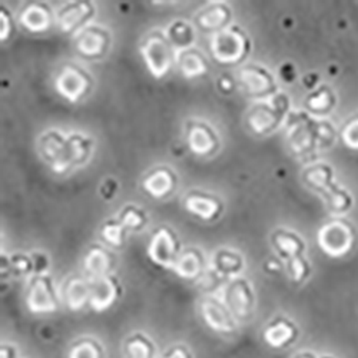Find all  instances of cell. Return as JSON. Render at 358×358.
<instances>
[{
	"label": "cell",
	"mask_w": 358,
	"mask_h": 358,
	"mask_svg": "<svg viewBox=\"0 0 358 358\" xmlns=\"http://www.w3.org/2000/svg\"><path fill=\"white\" fill-rule=\"evenodd\" d=\"M162 358H191V354L184 347H175V348L169 350Z\"/></svg>",
	"instance_id": "cell-42"
},
{
	"label": "cell",
	"mask_w": 358,
	"mask_h": 358,
	"mask_svg": "<svg viewBox=\"0 0 358 358\" xmlns=\"http://www.w3.org/2000/svg\"><path fill=\"white\" fill-rule=\"evenodd\" d=\"M20 24L32 34H43L53 24V13L45 3H29L19 16Z\"/></svg>",
	"instance_id": "cell-18"
},
{
	"label": "cell",
	"mask_w": 358,
	"mask_h": 358,
	"mask_svg": "<svg viewBox=\"0 0 358 358\" xmlns=\"http://www.w3.org/2000/svg\"><path fill=\"white\" fill-rule=\"evenodd\" d=\"M303 181L306 182V185L320 192L322 196H325L328 192L333 191L337 187L333 184L331 168L324 164H318L307 168L303 172Z\"/></svg>",
	"instance_id": "cell-25"
},
{
	"label": "cell",
	"mask_w": 358,
	"mask_h": 358,
	"mask_svg": "<svg viewBox=\"0 0 358 358\" xmlns=\"http://www.w3.org/2000/svg\"><path fill=\"white\" fill-rule=\"evenodd\" d=\"M179 250H181V244H179L175 232L166 227H161L154 231L151 243L148 247V255L158 266L166 268V270L172 268L173 270L179 258Z\"/></svg>",
	"instance_id": "cell-5"
},
{
	"label": "cell",
	"mask_w": 358,
	"mask_h": 358,
	"mask_svg": "<svg viewBox=\"0 0 358 358\" xmlns=\"http://www.w3.org/2000/svg\"><path fill=\"white\" fill-rule=\"evenodd\" d=\"M141 55L151 75L157 79L164 78L175 62L173 46L165 34L157 31L149 34L141 45Z\"/></svg>",
	"instance_id": "cell-2"
},
{
	"label": "cell",
	"mask_w": 358,
	"mask_h": 358,
	"mask_svg": "<svg viewBox=\"0 0 358 358\" xmlns=\"http://www.w3.org/2000/svg\"><path fill=\"white\" fill-rule=\"evenodd\" d=\"M26 303L29 310L36 314L56 311L59 307V300L55 292L53 281L42 274L32 277L27 287Z\"/></svg>",
	"instance_id": "cell-7"
},
{
	"label": "cell",
	"mask_w": 358,
	"mask_h": 358,
	"mask_svg": "<svg viewBox=\"0 0 358 358\" xmlns=\"http://www.w3.org/2000/svg\"><path fill=\"white\" fill-rule=\"evenodd\" d=\"M89 282H91L89 306L95 311H105L110 308L122 294L121 284H119V281L112 275L89 280Z\"/></svg>",
	"instance_id": "cell-14"
},
{
	"label": "cell",
	"mask_w": 358,
	"mask_h": 358,
	"mask_svg": "<svg viewBox=\"0 0 358 358\" xmlns=\"http://www.w3.org/2000/svg\"><path fill=\"white\" fill-rule=\"evenodd\" d=\"M127 228L119 221H108L102 227V238L112 247H122L125 243Z\"/></svg>",
	"instance_id": "cell-34"
},
{
	"label": "cell",
	"mask_w": 358,
	"mask_h": 358,
	"mask_svg": "<svg viewBox=\"0 0 358 358\" xmlns=\"http://www.w3.org/2000/svg\"><path fill=\"white\" fill-rule=\"evenodd\" d=\"M306 108L314 113L324 115L331 112V109L336 105V96L333 91L328 86H320L317 91H314L308 98L306 99Z\"/></svg>",
	"instance_id": "cell-28"
},
{
	"label": "cell",
	"mask_w": 358,
	"mask_h": 358,
	"mask_svg": "<svg viewBox=\"0 0 358 358\" xmlns=\"http://www.w3.org/2000/svg\"><path fill=\"white\" fill-rule=\"evenodd\" d=\"M288 274L294 282H301L304 281L310 274V265L308 262L301 257H295L287 261Z\"/></svg>",
	"instance_id": "cell-37"
},
{
	"label": "cell",
	"mask_w": 358,
	"mask_h": 358,
	"mask_svg": "<svg viewBox=\"0 0 358 358\" xmlns=\"http://www.w3.org/2000/svg\"><path fill=\"white\" fill-rule=\"evenodd\" d=\"M66 139L57 131H49L39 139V152L45 161H48L55 172L59 171L65 157Z\"/></svg>",
	"instance_id": "cell-21"
},
{
	"label": "cell",
	"mask_w": 358,
	"mask_h": 358,
	"mask_svg": "<svg viewBox=\"0 0 358 358\" xmlns=\"http://www.w3.org/2000/svg\"><path fill=\"white\" fill-rule=\"evenodd\" d=\"M341 142L350 149H358V115L350 117L340 131Z\"/></svg>",
	"instance_id": "cell-36"
},
{
	"label": "cell",
	"mask_w": 358,
	"mask_h": 358,
	"mask_svg": "<svg viewBox=\"0 0 358 358\" xmlns=\"http://www.w3.org/2000/svg\"><path fill=\"white\" fill-rule=\"evenodd\" d=\"M178 66L187 79L199 78L208 72L206 57L196 49H185L179 52Z\"/></svg>",
	"instance_id": "cell-27"
},
{
	"label": "cell",
	"mask_w": 358,
	"mask_h": 358,
	"mask_svg": "<svg viewBox=\"0 0 358 358\" xmlns=\"http://www.w3.org/2000/svg\"><path fill=\"white\" fill-rule=\"evenodd\" d=\"M265 266L268 268V271H271V273H278V271L281 270L280 262H278L277 259H270V261H266Z\"/></svg>",
	"instance_id": "cell-43"
},
{
	"label": "cell",
	"mask_w": 358,
	"mask_h": 358,
	"mask_svg": "<svg viewBox=\"0 0 358 358\" xmlns=\"http://www.w3.org/2000/svg\"><path fill=\"white\" fill-rule=\"evenodd\" d=\"M10 268L17 274V275H23L27 274L29 271L34 270V261L32 257L27 255H13L10 258Z\"/></svg>",
	"instance_id": "cell-39"
},
{
	"label": "cell",
	"mask_w": 358,
	"mask_h": 358,
	"mask_svg": "<svg viewBox=\"0 0 358 358\" xmlns=\"http://www.w3.org/2000/svg\"><path fill=\"white\" fill-rule=\"evenodd\" d=\"M201 311L205 322L213 330L218 333H232L235 330V317L225 304L215 300V298H206V300H203Z\"/></svg>",
	"instance_id": "cell-16"
},
{
	"label": "cell",
	"mask_w": 358,
	"mask_h": 358,
	"mask_svg": "<svg viewBox=\"0 0 358 358\" xmlns=\"http://www.w3.org/2000/svg\"><path fill=\"white\" fill-rule=\"evenodd\" d=\"M355 229L344 221H331L325 224L318 232V245L324 254L333 258H341L347 255L355 244Z\"/></svg>",
	"instance_id": "cell-4"
},
{
	"label": "cell",
	"mask_w": 358,
	"mask_h": 358,
	"mask_svg": "<svg viewBox=\"0 0 358 358\" xmlns=\"http://www.w3.org/2000/svg\"><path fill=\"white\" fill-rule=\"evenodd\" d=\"M165 35L173 48H179L184 50L188 49V46L194 41L192 27H191V24H188L184 20H178V22L172 23Z\"/></svg>",
	"instance_id": "cell-31"
},
{
	"label": "cell",
	"mask_w": 358,
	"mask_h": 358,
	"mask_svg": "<svg viewBox=\"0 0 358 358\" xmlns=\"http://www.w3.org/2000/svg\"><path fill=\"white\" fill-rule=\"evenodd\" d=\"M288 106L285 94L274 95L270 103H258L250 109L247 113V125L255 135L270 134L281 124Z\"/></svg>",
	"instance_id": "cell-3"
},
{
	"label": "cell",
	"mask_w": 358,
	"mask_h": 358,
	"mask_svg": "<svg viewBox=\"0 0 358 358\" xmlns=\"http://www.w3.org/2000/svg\"><path fill=\"white\" fill-rule=\"evenodd\" d=\"M298 119H292V129L289 132V148L296 157L311 154L317 148L315 124L306 115H296Z\"/></svg>",
	"instance_id": "cell-11"
},
{
	"label": "cell",
	"mask_w": 358,
	"mask_h": 358,
	"mask_svg": "<svg viewBox=\"0 0 358 358\" xmlns=\"http://www.w3.org/2000/svg\"><path fill=\"white\" fill-rule=\"evenodd\" d=\"M71 358H102V348L95 340L85 338L73 345Z\"/></svg>",
	"instance_id": "cell-35"
},
{
	"label": "cell",
	"mask_w": 358,
	"mask_h": 358,
	"mask_svg": "<svg viewBox=\"0 0 358 358\" xmlns=\"http://www.w3.org/2000/svg\"><path fill=\"white\" fill-rule=\"evenodd\" d=\"M185 210L202 221H215L222 214L224 205L214 195L192 191L185 198Z\"/></svg>",
	"instance_id": "cell-15"
},
{
	"label": "cell",
	"mask_w": 358,
	"mask_h": 358,
	"mask_svg": "<svg viewBox=\"0 0 358 358\" xmlns=\"http://www.w3.org/2000/svg\"><path fill=\"white\" fill-rule=\"evenodd\" d=\"M95 15L91 2H72L65 5L57 15V24L64 34H79L86 23Z\"/></svg>",
	"instance_id": "cell-13"
},
{
	"label": "cell",
	"mask_w": 358,
	"mask_h": 358,
	"mask_svg": "<svg viewBox=\"0 0 358 358\" xmlns=\"http://www.w3.org/2000/svg\"><path fill=\"white\" fill-rule=\"evenodd\" d=\"M117 221L129 231H139L146 225V214L135 205H128L119 214Z\"/></svg>",
	"instance_id": "cell-33"
},
{
	"label": "cell",
	"mask_w": 358,
	"mask_h": 358,
	"mask_svg": "<svg viewBox=\"0 0 358 358\" xmlns=\"http://www.w3.org/2000/svg\"><path fill=\"white\" fill-rule=\"evenodd\" d=\"M238 83L251 98L273 96L277 91L273 75L257 65H247L238 72Z\"/></svg>",
	"instance_id": "cell-8"
},
{
	"label": "cell",
	"mask_w": 358,
	"mask_h": 358,
	"mask_svg": "<svg viewBox=\"0 0 358 358\" xmlns=\"http://www.w3.org/2000/svg\"><path fill=\"white\" fill-rule=\"evenodd\" d=\"M264 337L271 347H282L294 337V325L285 320H278L266 328Z\"/></svg>",
	"instance_id": "cell-30"
},
{
	"label": "cell",
	"mask_w": 358,
	"mask_h": 358,
	"mask_svg": "<svg viewBox=\"0 0 358 358\" xmlns=\"http://www.w3.org/2000/svg\"><path fill=\"white\" fill-rule=\"evenodd\" d=\"M271 244L275 248L277 254L287 261L295 257H301L306 250V244L301 238L285 229H278L273 234Z\"/></svg>",
	"instance_id": "cell-23"
},
{
	"label": "cell",
	"mask_w": 358,
	"mask_h": 358,
	"mask_svg": "<svg viewBox=\"0 0 358 358\" xmlns=\"http://www.w3.org/2000/svg\"><path fill=\"white\" fill-rule=\"evenodd\" d=\"M243 258L232 251L222 250L214 258V271L221 277H228L240 273Z\"/></svg>",
	"instance_id": "cell-29"
},
{
	"label": "cell",
	"mask_w": 358,
	"mask_h": 358,
	"mask_svg": "<svg viewBox=\"0 0 358 358\" xmlns=\"http://www.w3.org/2000/svg\"><path fill=\"white\" fill-rule=\"evenodd\" d=\"M217 85H218V89H220V91H221L222 94H231V92L234 91V89H235V80H234V78L229 76V75H222V76L218 79Z\"/></svg>",
	"instance_id": "cell-41"
},
{
	"label": "cell",
	"mask_w": 358,
	"mask_h": 358,
	"mask_svg": "<svg viewBox=\"0 0 358 358\" xmlns=\"http://www.w3.org/2000/svg\"><path fill=\"white\" fill-rule=\"evenodd\" d=\"M187 142L189 151L199 157L213 155L220 146L215 131L199 121H189L187 124Z\"/></svg>",
	"instance_id": "cell-12"
},
{
	"label": "cell",
	"mask_w": 358,
	"mask_h": 358,
	"mask_svg": "<svg viewBox=\"0 0 358 358\" xmlns=\"http://www.w3.org/2000/svg\"><path fill=\"white\" fill-rule=\"evenodd\" d=\"M127 358H154V344L142 334L132 336L125 345Z\"/></svg>",
	"instance_id": "cell-32"
},
{
	"label": "cell",
	"mask_w": 358,
	"mask_h": 358,
	"mask_svg": "<svg viewBox=\"0 0 358 358\" xmlns=\"http://www.w3.org/2000/svg\"><path fill=\"white\" fill-rule=\"evenodd\" d=\"M254 294L247 280H232L225 289V306L235 318L245 320L254 308Z\"/></svg>",
	"instance_id": "cell-10"
},
{
	"label": "cell",
	"mask_w": 358,
	"mask_h": 358,
	"mask_svg": "<svg viewBox=\"0 0 358 358\" xmlns=\"http://www.w3.org/2000/svg\"><path fill=\"white\" fill-rule=\"evenodd\" d=\"M198 27L203 32H221L227 29L231 20V10L224 3H213L205 6L195 17Z\"/></svg>",
	"instance_id": "cell-19"
},
{
	"label": "cell",
	"mask_w": 358,
	"mask_h": 358,
	"mask_svg": "<svg viewBox=\"0 0 358 358\" xmlns=\"http://www.w3.org/2000/svg\"><path fill=\"white\" fill-rule=\"evenodd\" d=\"M91 87L92 79L89 73L72 64L65 65L56 79L57 94L69 102H78L85 98Z\"/></svg>",
	"instance_id": "cell-6"
},
{
	"label": "cell",
	"mask_w": 358,
	"mask_h": 358,
	"mask_svg": "<svg viewBox=\"0 0 358 358\" xmlns=\"http://www.w3.org/2000/svg\"><path fill=\"white\" fill-rule=\"evenodd\" d=\"M113 266V255L101 245L89 247L85 255V270L91 280L110 275L109 271Z\"/></svg>",
	"instance_id": "cell-22"
},
{
	"label": "cell",
	"mask_w": 358,
	"mask_h": 358,
	"mask_svg": "<svg viewBox=\"0 0 358 358\" xmlns=\"http://www.w3.org/2000/svg\"><path fill=\"white\" fill-rule=\"evenodd\" d=\"M110 46V35L99 26H86L76 35L75 49L86 59H99Z\"/></svg>",
	"instance_id": "cell-9"
},
{
	"label": "cell",
	"mask_w": 358,
	"mask_h": 358,
	"mask_svg": "<svg viewBox=\"0 0 358 358\" xmlns=\"http://www.w3.org/2000/svg\"><path fill=\"white\" fill-rule=\"evenodd\" d=\"M91 296V282L80 277H72L64 285V300L72 311H78L89 304Z\"/></svg>",
	"instance_id": "cell-24"
},
{
	"label": "cell",
	"mask_w": 358,
	"mask_h": 358,
	"mask_svg": "<svg viewBox=\"0 0 358 358\" xmlns=\"http://www.w3.org/2000/svg\"><path fill=\"white\" fill-rule=\"evenodd\" d=\"M203 270V257L196 248H189L179 255L173 271L184 280H196Z\"/></svg>",
	"instance_id": "cell-26"
},
{
	"label": "cell",
	"mask_w": 358,
	"mask_h": 358,
	"mask_svg": "<svg viewBox=\"0 0 358 358\" xmlns=\"http://www.w3.org/2000/svg\"><path fill=\"white\" fill-rule=\"evenodd\" d=\"M251 50V41L240 26H231L214 35L211 52L220 65H238L244 62Z\"/></svg>",
	"instance_id": "cell-1"
},
{
	"label": "cell",
	"mask_w": 358,
	"mask_h": 358,
	"mask_svg": "<svg viewBox=\"0 0 358 358\" xmlns=\"http://www.w3.org/2000/svg\"><path fill=\"white\" fill-rule=\"evenodd\" d=\"M315 134H317V146H330L336 138V131L328 122H317Z\"/></svg>",
	"instance_id": "cell-38"
},
{
	"label": "cell",
	"mask_w": 358,
	"mask_h": 358,
	"mask_svg": "<svg viewBox=\"0 0 358 358\" xmlns=\"http://www.w3.org/2000/svg\"><path fill=\"white\" fill-rule=\"evenodd\" d=\"M0 27H2L0 39H2V42H6L13 32V19L10 17L9 10L5 8L0 9Z\"/></svg>",
	"instance_id": "cell-40"
},
{
	"label": "cell",
	"mask_w": 358,
	"mask_h": 358,
	"mask_svg": "<svg viewBox=\"0 0 358 358\" xmlns=\"http://www.w3.org/2000/svg\"><path fill=\"white\" fill-rule=\"evenodd\" d=\"M92 149V141L87 139L82 135H72L66 139V148H65V157L62 161L61 168H59L57 173H65L73 166H79L85 164L91 155Z\"/></svg>",
	"instance_id": "cell-20"
},
{
	"label": "cell",
	"mask_w": 358,
	"mask_h": 358,
	"mask_svg": "<svg viewBox=\"0 0 358 358\" xmlns=\"http://www.w3.org/2000/svg\"><path fill=\"white\" fill-rule=\"evenodd\" d=\"M176 175L168 166H158L149 172L142 181L143 191L157 199L169 196L176 188Z\"/></svg>",
	"instance_id": "cell-17"
}]
</instances>
